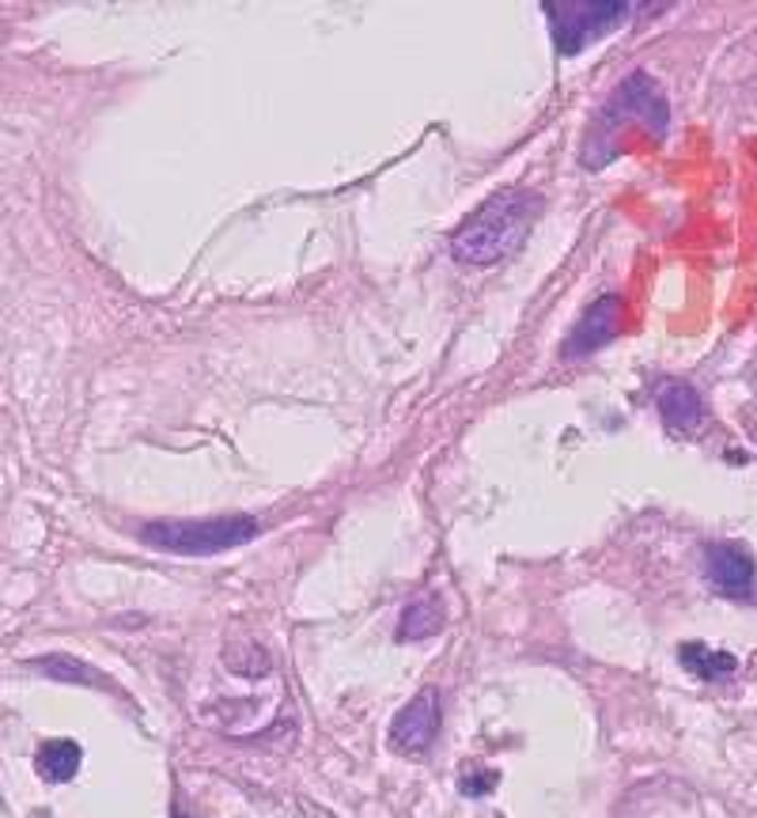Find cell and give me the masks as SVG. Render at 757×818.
I'll list each match as a JSON object with an SVG mask.
<instances>
[{
	"mask_svg": "<svg viewBox=\"0 0 757 818\" xmlns=\"http://www.w3.org/2000/svg\"><path fill=\"white\" fill-rule=\"evenodd\" d=\"M546 15L554 23L557 50L565 57L580 53L587 42L610 34L629 15V4H546Z\"/></svg>",
	"mask_w": 757,
	"mask_h": 818,
	"instance_id": "3",
	"label": "cell"
},
{
	"mask_svg": "<svg viewBox=\"0 0 757 818\" xmlns=\"http://www.w3.org/2000/svg\"><path fill=\"white\" fill-rule=\"evenodd\" d=\"M80 746L73 740H53L39 751V773L53 785H61V780H73L76 769H80Z\"/></svg>",
	"mask_w": 757,
	"mask_h": 818,
	"instance_id": "8",
	"label": "cell"
},
{
	"mask_svg": "<svg viewBox=\"0 0 757 818\" xmlns=\"http://www.w3.org/2000/svg\"><path fill=\"white\" fill-rule=\"evenodd\" d=\"M705 573L716 591L746 595L754 584V557L735 542H716V546L705 549Z\"/></svg>",
	"mask_w": 757,
	"mask_h": 818,
	"instance_id": "5",
	"label": "cell"
},
{
	"mask_svg": "<svg viewBox=\"0 0 757 818\" xmlns=\"http://www.w3.org/2000/svg\"><path fill=\"white\" fill-rule=\"evenodd\" d=\"M443 626V607L435 595H429V599H417L413 607L406 610V621H402V637L406 640H421V637H432L440 633Z\"/></svg>",
	"mask_w": 757,
	"mask_h": 818,
	"instance_id": "10",
	"label": "cell"
},
{
	"mask_svg": "<svg viewBox=\"0 0 757 818\" xmlns=\"http://www.w3.org/2000/svg\"><path fill=\"white\" fill-rule=\"evenodd\" d=\"M659 413H663V421L671 429L682 432H693L705 424V402H701V395L690 384H679V379L659 390Z\"/></svg>",
	"mask_w": 757,
	"mask_h": 818,
	"instance_id": "7",
	"label": "cell"
},
{
	"mask_svg": "<svg viewBox=\"0 0 757 818\" xmlns=\"http://www.w3.org/2000/svg\"><path fill=\"white\" fill-rule=\"evenodd\" d=\"M538 217V198L530 190L493 193L474 217L451 235V254L466 265H493L527 239Z\"/></svg>",
	"mask_w": 757,
	"mask_h": 818,
	"instance_id": "1",
	"label": "cell"
},
{
	"mask_svg": "<svg viewBox=\"0 0 757 818\" xmlns=\"http://www.w3.org/2000/svg\"><path fill=\"white\" fill-rule=\"evenodd\" d=\"M682 663L690 667L693 674H701V679H724V674L735 671V656L727 652H712L708 644H685L682 648Z\"/></svg>",
	"mask_w": 757,
	"mask_h": 818,
	"instance_id": "9",
	"label": "cell"
},
{
	"mask_svg": "<svg viewBox=\"0 0 757 818\" xmlns=\"http://www.w3.org/2000/svg\"><path fill=\"white\" fill-rule=\"evenodd\" d=\"M618 326H621V300L618 296L595 300L587 307V315L580 318V326H576L572 342L565 345V357H587V353H595L599 345H606L618 334Z\"/></svg>",
	"mask_w": 757,
	"mask_h": 818,
	"instance_id": "6",
	"label": "cell"
},
{
	"mask_svg": "<svg viewBox=\"0 0 757 818\" xmlns=\"http://www.w3.org/2000/svg\"><path fill=\"white\" fill-rule=\"evenodd\" d=\"M435 735H440V693L424 690L395 716V724H390V746L398 754L417 758V754H424L435 743Z\"/></svg>",
	"mask_w": 757,
	"mask_h": 818,
	"instance_id": "4",
	"label": "cell"
},
{
	"mask_svg": "<svg viewBox=\"0 0 757 818\" xmlns=\"http://www.w3.org/2000/svg\"><path fill=\"white\" fill-rule=\"evenodd\" d=\"M257 535L251 515H220V520H182V523H151L140 531V538L167 554H224Z\"/></svg>",
	"mask_w": 757,
	"mask_h": 818,
	"instance_id": "2",
	"label": "cell"
}]
</instances>
